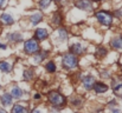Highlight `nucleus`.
Masks as SVG:
<instances>
[{"mask_svg": "<svg viewBox=\"0 0 122 113\" xmlns=\"http://www.w3.org/2000/svg\"><path fill=\"white\" fill-rule=\"evenodd\" d=\"M46 103L52 111L58 112L68 106V97L58 90H50L46 93Z\"/></svg>", "mask_w": 122, "mask_h": 113, "instance_id": "nucleus-1", "label": "nucleus"}, {"mask_svg": "<svg viewBox=\"0 0 122 113\" xmlns=\"http://www.w3.org/2000/svg\"><path fill=\"white\" fill-rule=\"evenodd\" d=\"M59 65L63 71L68 73H75L76 71L80 70L81 60H80V57L66 51L59 55Z\"/></svg>", "mask_w": 122, "mask_h": 113, "instance_id": "nucleus-2", "label": "nucleus"}, {"mask_svg": "<svg viewBox=\"0 0 122 113\" xmlns=\"http://www.w3.org/2000/svg\"><path fill=\"white\" fill-rule=\"evenodd\" d=\"M50 38H51L50 39L51 46L61 48L64 45L69 44V30L64 26H59L50 34Z\"/></svg>", "mask_w": 122, "mask_h": 113, "instance_id": "nucleus-3", "label": "nucleus"}, {"mask_svg": "<svg viewBox=\"0 0 122 113\" xmlns=\"http://www.w3.org/2000/svg\"><path fill=\"white\" fill-rule=\"evenodd\" d=\"M21 44H23V46H21V52H23V54H25V55H27V57L33 55L35 53H37L41 48V44L38 40H36L32 36L26 38Z\"/></svg>", "mask_w": 122, "mask_h": 113, "instance_id": "nucleus-4", "label": "nucleus"}, {"mask_svg": "<svg viewBox=\"0 0 122 113\" xmlns=\"http://www.w3.org/2000/svg\"><path fill=\"white\" fill-rule=\"evenodd\" d=\"M51 54H52V50H51V48H43V47H41L37 53H35L33 55H31V57L27 59V64H29L30 66L36 67V66L43 64L45 60H47V59L51 57Z\"/></svg>", "mask_w": 122, "mask_h": 113, "instance_id": "nucleus-5", "label": "nucleus"}, {"mask_svg": "<svg viewBox=\"0 0 122 113\" xmlns=\"http://www.w3.org/2000/svg\"><path fill=\"white\" fill-rule=\"evenodd\" d=\"M95 19L98 23L100 26L102 27H112L114 24V15L113 13L106 11V9H98L95 12Z\"/></svg>", "mask_w": 122, "mask_h": 113, "instance_id": "nucleus-6", "label": "nucleus"}, {"mask_svg": "<svg viewBox=\"0 0 122 113\" xmlns=\"http://www.w3.org/2000/svg\"><path fill=\"white\" fill-rule=\"evenodd\" d=\"M88 44L82 40V41H71L68 44V52L77 55V57H83L88 53Z\"/></svg>", "mask_w": 122, "mask_h": 113, "instance_id": "nucleus-7", "label": "nucleus"}, {"mask_svg": "<svg viewBox=\"0 0 122 113\" xmlns=\"http://www.w3.org/2000/svg\"><path fill=\"white\" fill-rule=\"evenodd\" d=\"M96 75L92 73H83L81 80H80V85H81L82 90L84 92H90L92 91V86L96 82Z\"/></svg>", "mask_w": 122, "mask_h": 113, "instance_id": "nucleus-8", "label": "nucleus"}, {"mask_svg": "<svg viewBox=\"0 0 122 113\" xmlns=\"http://www.w3.org/2000/svg\"><path fill=\"white\" fill-rule=\"evenodd\" d=\"M110 88L116 98L122 99V74L113 75L110 78Z\"/></svg>", "mask_w": 122, "mask_h": 113, "instance_id": "nucleus-9", "label": "nucleus"}, {"mask_svg": "<svg viewBox=\"0 0 122 113\" xmlns=\"http://www.w3.org/2000/svg\"><path fill=\"white\" fill-rule=\"evenodd\" d=\"M5 39H6L7 44L18 45V44H21V42L26 39V37H25V32H21V31H12V32L6 33Z\"/></svg>", "mask_w": 122, "mask_h": 113, "instance_id": "nucleus-10", "label": "nucleus"}, {"mask_svg": "<svg viewBox=\"0 0 122 113\" xmlns=\"http://www.w3.org/2000/svg\"><path fill=\"white\" fill-rule=\"evenodd\" d=\"M7 92L12 95V98L14 99V101H19V100H24L25 99L26 92L24 91V88L19 84H12V85H10Z\"/></svg>", "mask_w": 122, "mask_h": 113, "instance_id": "nucleus-11", "label": "nucleus"}, {"mask_svg": "<svg viewBox=\"0 0 122 113\" xmlns=\"http://www.w3.org/2000/svg\"><path fill=\"white\" fill-rule=\"evenodd\" d=\"M50 34H51V32L47 27H41V26H37L32 32V37L36 40H38L41 44L47 41L49 38H50Z\"/></svg>", "mask_w": 122, "mask_h": 113, "instance_id": "nucleus-12", "label": "nucleus"}, {"mask_svg": "<svg viewBox=\"0 0 122 113\" xmlns=\"http://www.w3.org/2000/svg\"><path fill=\"white\" fill-rule=\"evenodd\" d=\"M30 104L29 101H24V100H19V101H14L13 105L10 107V113H30Z\"/></svg>", "mask_w": 122, "mask_h": 113, "instance_id": "nucleus-13", "label": "nucleus"}, {"mask_svg": "<svg viewBox=\"0 0 122 113\" xmlns=\"http://www.w3.org/2000/svg\"><path fill=\"white\" fill-rule=\"evenodd\" d=\"M36 68L33 66H25L23 70H21V80L25 81V82H31L36 79Z\"/></svg>", "mask_w": 122, "mask_h": 113, "instance_id": "nucleus-14", "label": "nucleus"}, {"mask_svg": "<svg viewBox=\"0 0 122 113\" xmlns=\"http://www.w3.org/2000/svg\"><path fill=\"white\" fill-rule=\"evenodd\" d=\"M108 46L113 52L122 53V33L110 38L109 41H108Z\"/></svg>", "mask_w": 122, "mask_h": 113, "instance_id": "nucleus-15", "label": "nucleus"}, {"mask_svg": "<svg viewBox=\"0 0 122 113\" xmlns=\"http://www.w3.org/2000/svg\"><path fill=\"white\" fill-rule=\"evenodd\" d=\"M68 105L75 110H80L84 105V97L81 94H71L68 98Z\"/></svg>", "mask_w": 122, "mask_h": 113, "instance_id": "nucleus-16", "label": "nucleus"}, {"mask_svg": "<svg viewBox=\"0 0 122 113\" xmlns=\"http://www.w3.org/2000/svg\"><path fill=\"white\" fill-rule=\"evenodd\" d=\"M109 88H110V86L104 80H96V82L92 86V92L95 94L101 95V94H106L109 91Z\"/></svg>", "mask_w": 122, "mask_h": 113, "instance_id": "nucleus-17", "label": "nucleus"}, {"mask_svg": "<svg viewBox=\"0 0 122 113\" xmlns=\"http://www.w3.org/2000/svg\"><path fill=\"white\" fill-rule=\"evenodd\" d=\"M75 7L78 8L80 11L84 12H94V4L91 0H76L75 1Z\"/></svg>", "mask_w": 122, "mask_h": 113, "instance_id": "nucleus-18", "label": "nucleus"}, {"mask_svg": "<svg viewBox=\"0 0 122 113\" xmlns=\"http://www.w3.org/2000/svg\"><path fill=\"white\" fill-rule=\"evenodd\" d=\"M63 23H64V19H63V14L59 12V11H55L53 13H51V17H50V25L55 28L59 27V26H63Z\"/></svg>", "mask_w": 122, "mask_h": 113, "instance_id": "nucleus-19", "label": "nucleus"}, {"mask_svg": "<svg viewBox=\"0 0 122 113\" xmlns=\"http://www.w3.org/2000/svg\"><path fill=\"white\" fill-rule=\"evenodd\" d=\"M43 20H44V14H43V12H39V11L33 12L27 19L31 27H37L39 24L43 23Z\"/></svg>", "mask_w": 122, "mask_h": 113, "instance_id": "nucleus-20", "label": "nucleus"}, {"mask_svg": "<svg viewBox=\"0 0 122 113\" xmlns=\"http://www.w3.org/2000/svg\"><path fill=\"white\" fill-rule=\"evenodd\" d=\"M13 103H14V99L12 98V95L7 91H5L0 94V105H1V107L8 108L13 105Z\"/></svg>", "mask_w": 122, "mask_h": 113, "instance_id": "nucleus-21", "label": "nucleus"}, {"mask_svg": "<svg viewBox=\"0 0 122 113\" xmlns=\"http://www.w3.org/2000/svg\"><path fill=\"white\" fill-rule=\"evenodd\" d=\"M44 71L49 74H56L58 72V65L57 61L53 59H47L44 63Z\"/></svg>", "mask_w": 122, "mask_h": 113, "instance_id": "nucleus-22", "label": "nucleus"}, {"mask_svg": "<svg viewBox=\"0 0 122 113\" xmlns=\"http://www.w3.org/2000/svg\"><path fill=\"white\" fill-rule=\"evenodd\" d=\"M14 23H15V19H14V17L11 13H6L5 12V13L0 14V25L1 26L8 27V26H12Z\"/></svg>", "mask_w": 122, "mask_h": 113, "instance_id": "nucleus-23", "label": "nucleus"}, {"mask_svg": "<svg viewBox=\"0 0 122 113\" xmlns=\"http://www.w3.org/2000/svg\"><path fill=\"white\" fill-rule=\"evenodd\" d=\"M14 68V64L8 60V59H4V60H0V72L4 73V74H10Z\"/></svg>", "mask_w": 122, "mask_h": 113, "instance_id": "nucleus-24", "label": "nucleus"}, {"mask_svg": "<svg viewBox=\"0 0 122 113\" xmlns=\"http://www.w3.org/2000/svg\"><path fill=\"white\" fill-rule=\"evenodd\" d=\"M109 52L110 51H109V48L107 46H104V45H97L96 46V50H95V57L98 58V59H101V60H103L104 58L108 57Z\"/></svg>", "mask_w": 122, "mask_h": 113, "instance_id": "nucleus-25", "label": "nucleus"}, {"mask_svg": "<svg viewBox=\"0 0 122 113\" xmlns=\"http://www.w3.org/2000/svg\"><path fill=\"white\" fill-rule=\"evenodd\" d=\"M52 4V0H38V7L41 12L46 11Z\"/></svg>", "mask_w": 122, "mask_h": 113, "instance_id": "nucleus-26", "label": "nucleus"}, {"mask_svg": "<svg viewBox=\"0 0 122 113\" xmlns=\"http://www.w3.org/2000/svg\"><path fill=\"white\" fill-rule=\"evenodd\" d=\"M100 75H101V78L104 79V80H110V78L113 77V74H112V72H110L109 68H102V70L100 71Z\"/></svg>", "mask_w": 122, "mask_h": 113, "instance_id": "nucleus-27", "label": "nucleus"}, {"mask_svg": "<svg viewBox=\"0 0 122 113\" xmlns=\"http://www.w3.org/2000/svg\"><path fill=\"white\" fill-rule=\"evenodd\" d=\"M31 98H32V100L35 103H39V101L43 100V95H41V92H33L32 95H31Z\"/></svg>", "mask_w": 122, "mask_h": 113, "instance_id": "nucleus-28", "label": "nucleus"}, {"mask_svg": "<svg viewBox=\"0 0 122 113\" xmlns=\"http://www.w3.org/2000/svg\"><path fill=\"white\" fill-rule=\"evenodd\" d=\"M119 105V103H117V99H115V98H113V99H110V100H108V103H107V106L109 107V108H113V107H116Z\"/></svg>", "mask_w": 122, "mask_h": 113, "instance_id": "nucleus-29", "label": "nucleus"}, {"mask_svg": "<svg viewBox=\"0 0 122 113\" xmlns=\"http://www.w3.org/2000/svg\"><path fill=\"white\" fill-rule=\"evenodd\" d=\"M113 15H114V18H116V19H122V8L115 9L114 13H113Z\"/></svg>", "mask_w": 122, "mask_h": 113, "instance_id": "nucleus-30", "label": "nucleus"}, {"mask_svg": "<svg viewBox=\"0 0 122 113\" xmlns=\"http://www.w3.org/2000/svg\"><path fill=\"white\" fill-rule=\"evenodd\" d=\"M30 113H44V111L41 110V107L36 106V107H33V108H31V110H30Z\"/></svg>", "mask_w": 122, "mask_h": 113, "instance_id": "nucleus-31", "label": "nucleus"}, {"mask_svg": "<svg viewBox=\"0 0 122 113\" xmlns=\"http://www.w3.org/2000/svg\"><path fill=\"white\" fill-rule=\"evenodd\" d=\"M7 48H8V44L0 41V51H6Z\"/></svg>", "mask_w": 122, "mask_h": 113, "instance_id": "nucleus-32", "label": "nucleus"}, {"mask_svg": "<svg viewBox=\"0 0 122 113\" xmlns=\"http://www.w3.org/2000/svg\"><path fill=\"white\" fill-rule=\"evenodd\" d=\"M110 113H121V110L116 106V107H113V108H110Z\"/></svg>", "mask_w": 122, "mask_h": 113, "instance_id": "nucleus-33", "label": "nucleus"}, {"mask_svg": "<svg viewBox=\"0 0 122 113\" xmlns=\"http://www.w3.org/2000/svg\"><path fill=\"white\" fill-rule=\"evenodd\" d=\"M5 5H6V0H0V9H1V8H4V7H5Z\"/></svg>", "mask_w": 122, "mask_h": 113, "instance_id": "nucleus-34", "label": "nucleus"}, {"mask_svg": "<svg viewBox=\"0 0 122 113\" xmlns=\"http://www.w3.org/2000/svg\"><path fill=\"white\" fill-rule=\"evenodd\" d=\"M0 113H10L7 111V108H4V107H0Z\"/></svg>", "mask_w": 122, "mask_h": 113, "instance_id": "nucleus-35", "label": "nucleus"}, {"mask_svg": "<svg viewBox=\"0 0 122 113\" xmlns=\"http://www.w3.org/2000/svg\"><path fill=\"white\" fill-rule=\"evenodd\" d=\"M92 2H96V4H98V2H102L103 0H91Z\"/></svg>", "mask_w": 122, "mask_h": 113, "instance_id": "nucleus-36", "label": "nucleus"}, {"mask_svg": "<svg viewBox=\"0 0 122 113\" xmlns=\"http://www.w3.org/2000/svg\"><path fill=\"white\" fill-rule=\"evenodd\" d=\"M62 0H52V2H61Z\"/></svg>", "mask_w": 122, "mask_h": 113, "instance_id": "nucleus-37", "label": "nucleus"}, {"mask_svg": "<svg viewBox=\"0 0 122 113\" xmlns=\"http://www.w3.org/2000/svg\"><path fill=\"white\" fill-rule=\"evenodd\" d=\"M119 64H120V65H121V66H122V61H119Z\"/></svg>", "mask_w": 122, "mask_h": 113, "instance_id": "nucleus-38", "label": "nucleus"}, {"mask_svg": "<svg viewBox=\"0 0 122 113\" xmlns=\"http://www.w3.org/2000/svg\"><path fill=\"white\" fill-rule=\"evenodd\" d=\"M1 88H2V86H1V84H0V91H1Z\"/></svg>", "mask_w": 122, "mask_h": 113, "instance_id": "nucleus-39", "label": "nucleus"}]
</instances>
